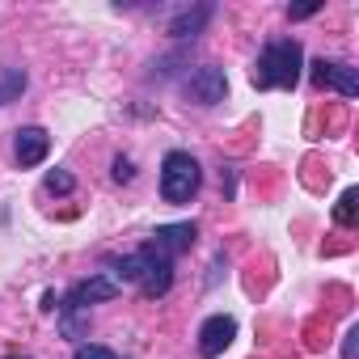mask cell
<instances>
[{"mask_svg": "<svg viewBox=\"0 0 359 359\" xmlns=\"http://www.w3.org/2000/svg\"><path fill=\"white\" fill-rule=\"evenodd\" d=\"M300 68H304L300 43L296 39H275V43L262 47L250 81H254V89H292L300 81Z\"/></svg>", "mask_w": 359, "mask_h": 359, "instance_id": "6da1fadb", "label": "cell"}, {"mask_svg": "<svg viewBox=\"0 0 359 359\" xmlns=\"http://www.w3.org/2000/svg\"><path fill=\"white\" fill-rule=\"evenodd\" d=\"M118 279H123V283H135L148 300H156V296H165V292L173 287V262L161 258V254H152V250L144 245V250H135V254H127V258L118 262Z\"/></svg>", "mask_w": 359, "mask_h": 359, "instance_id": "7a4b0ae2", "label": "cell"}, {"mask_svg": "<svg viewBox=\"0 0 359 359\" xmlns=\"http://www.w3.org/2000/svg\"><path fill=\"white\" fill-rule=\"evenodd\" d=\"M199 182H203V169L191 152H182V148L165 152V161H161V199L165 203H191Z\"/></svg>", "mask_w": 359, "mask_h": 359, "instance_id": "3957f363", "label": "cell"}, {"mask_svg": "<svg viewBox=\"0 0 359 359\" xmlns=\"http://www.w3.org/2000/svg\"><path fill=\"white\" fill-rule=\"evenodd\" d=\"M309 81L317 89H334L342 97H355L359 93V72L351 64H338V60H313L309 64Z\"/></svg>", "mask_w": 359, "mask_h": 359, "instance_id": "277c9868", "label": "cell"}, {"mask_svg": "<svg viewBox=\"0 0 359 359\" xmlns=\"http://www.w3.org/2000/svg\"><path fill=\"white\" fill-rule=\"evenodd\" d=\"M187 97L199 102V106H220V102L229 97V76H224V68H216V64L195 68V72L187 76Z\"/></svg>", "mask_w": 359, "mask_h": 359, "instance_id": "5b68a950", "label": "cell"}, {"mask_svg": "<svg viewBox=\"0 0 359 359\" xmlns=\"http://www.w3.org/2000/svg\"><path fill=\"white\" fill-rule=\"evenodd\" d=\"M233 338H237V321L229 313H216V317H208L199 325V355L203 359H216V355H224L233 346Z\"/></svg>", "mask_w": 359, "mask_h": 359, "instance_id": "8992f818", "label": "cell"}, {"mask_svg": "<svg viewBox=\"0 0 359 359\" xmlns=\"http://www.w3.org/2000/svg\"><path fill=\"white\" fill-rule=\"evenodd\" d=\"M195 237H199V229H195V224H161V229L152 233V241H148V250L173 262L177 254H187V250L195 245Z\"/></svg>", "mask_w": 359, "mask_h": 359, "instance_id": "52a82bcc", "label": "cell"}, {"mask_svg": "<svg viewBox=\"0 0 359 359\" xmlns=\"http://www.w3.org/2000/svg\"><path fill=\"white\" fill-rule=\"evenodd\" d=\"M114 296H118V279H110V275H89V279H81V283L72 287V300H68V309L102 304V300H114Z\"/></svg>", "mask_w": 359, "mask_h": 359, "instance_id": "ba28073f", "label": "cell"}, {"mask_svg": "<svg viewBox=\"0 0 359 359\" xmlns=\"http://www.w3.org/2000/svg\"><path fill=\"white\" fill-rule=\"evenodd\" d=\"M13 152H18V165H43L47 152H51V135L43 127H22Z\"/></svg>", "mask_w": 359, "mask_h": 359, "instance_id": "9c48e42d", "label": "cell"}, {"mask_svg": "<svg viewBox=\"0 0 359 359\" xmlns=\"http://www.w3.org/2000/svg\"><path fill=\"white\" fill-rule=\"evenodd\" d=\"M212 22V5H199V9H182L173 22H169V34L173 39H191V34H199L203 26Z\"/></svg>", "mask_w": 359, "mask_h": 359, "instance_id": "30bf717a", "label": "cell"}, {"mask_svg": "<svg viewBox=\"0 0 359 359\" xmlns=\"http://www.w3.org/2000/svg\"><path fill=\"white\" fill-rule=\"evenodd\" d=\"M26 85H30L26 68H0V106L18 102V97L26 93Z\"/></svg>", "mask_w": 359, "mask_h": 359, "instance_id": "8fae6325", "label": "cell"}, {"mask_svg": "<svg viewBox=\"0 0 359 359\" xmlns=\"http://www.w3.org/2000/svg\"><path fill=\"white\" fill-rule=\"evenodd\" d=\"M355 203H359V191L351 187V191H342V199H338V208H334V220L342 224V229H351L359 216H355Z\"/></svg>", "mask_w": 359, "mask_h": 359, "instance_id": "7c38bea8", "label": "cell"}, {"mask_svg": "<svg viewBox=\"0 0 359 359\" xmlns=\"http://www.w3.org/2000/svg\"><path fill=\"white\" fill-rule=\"evenodd\" d=\"M43 187H47L51 195H72V191H76V177H72L68 169H51V173L43 177Z\"/></svg>", "mask_w": 359, "mask_h": 359, "instance_id": "4fadbf2b", "label": "cell"}, {"mask_svg": "<svg viewBox=\"0 0 359 359\" xmlns=\"http://www.w3.org/2000/svg\"><path fill=\"white\" fill-rule=\"evenodd\" d=\"M72 359H118L110 346H97V342H85V346H76V355Z\"/></svg>", "mask_w": 359, "mask_h": 359, "instance_id": "5bb4252c", "label": "cell"}, {"mask_svg": "<svg viewBox=\"0 0 359 359\" xmlns=\"http://www.w3.org/2000/svg\"><path fill=\"white\" fill-rule=\"evenodd\" d=\"M76 313H81V309H68V313H64V334H68V338H81V334H85V317H76Z\"/></svg>", "mask_w": 359, "mask_h": 359, "instance_id": "9a60e30c", "label": "cell"}, {"mask_svg": "<svg viewBox=\"0 0 359 359\" xmlns=\"http://www.w3.org/2000/svg\"><path fill=\"white\" fill-rule=\"evenodd\" d=\"M131 177H135V165L127 156H114V182H131Z\"/></svg>", "mask_w": 359, "mask_h": 359, "instance_id": "2e32d148", "label": "cell"}, {"mask_svg": "<svg viewBox=\"0 0 359 359\" xmlns=\"http://www.w3.org/2000/svg\"><path fill=\"white\" fill-rule=\"evenodd\" d=\"M317 9H321V5H296V9H287V18H292V22H304V18H313Z\"/></svg>", "mask_w": 359, "mask_h": 359, "instance_id": "e0dca14e", "label": "cell"}, {"mask_svg": "<svg viewBox=\"0 0 359 359\" xmlns=\"http://www.w3.org/2000/svg\"><path fill=\"white\" fill-rule=\"evenodd\" d=\"M355 338H359V325L346 330V342H342V359H355Z\"/></svg>", "mask_w": 359, "mask_h": 359, "instance_id": "ac0fdd59", "label": "cell"}]
</instances>
